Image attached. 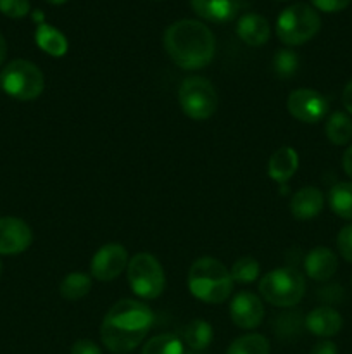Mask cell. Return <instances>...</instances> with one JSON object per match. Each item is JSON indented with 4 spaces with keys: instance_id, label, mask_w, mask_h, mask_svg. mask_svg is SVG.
Here are the masks:
<instances>
[{
    "instance_id": "obj_1",
    "label": "cell",
    "mask_w": 352,
    "mask_h": 354,
    "mask_svg": "<svg viewBox=\"0 0 352 354\" xmlns=\"http://www.w3.org/2000/svg\"><path fill=\"white\" fill-rule=\"evenodd\" d=\"M154 324V313L141 301L121 299L107 311L100 337L110 353H130L140 344Z\"/></svg>"
},
{
    "instance_id": "obj_2",
    "label": "cell",
    "mask_w": 352,
    "mask_h": 354,
    "mask_svg": "<svg viewBox=\"0 0 352 354\" xmlns=\"http://www.w3.org/2000/svg\"><path fill=\"white\" fill-rule=\"evenodd\" d=\"M162 41L171 61L190 71L206 68L216 54V38L200 21H176L166 30Z\"/></svg>"
},
{
    "instance_id": "obj_3",
    "label": "cell",
    "mask_w": 352,
    "mask_h": 354,
    "mask_svg": "<svg viewBox=\"0 0 352 354\" xmlns=\"http://www.w3.org/2000/svg\"><path fill=\"white\" fill-rule=\"evenodd\" d=\"M188 290L202 303L221 304L231 296L233 280L219 259L204 256L190 266Z\"/></svg>"
},
{
    "instance_id": "obj_4",
    "label": "cell",
    "mask_w": 352,
    "mask_h": 354,
    "mask_svg": "<svg viewBox=\"0 0 352 354\" xmlns=\"http://www.w3.org/2000/svg\"><path fill=\"white\" fill-rule=\"evenodd\" d=\"M259 292L271 306L293 308L306 294V280L292 266L273 270L259 280Z\"/></svg>"
},
{
    "instance_id": "obj_5",
    "label": "cell",
    "mask_w": 352,
    "mask_h": 354,
    "mask_svg": "<svg viewBox=\"0 0 352 354\" xmlns=\"http://www.w3.org/2000/svg\"><path fill=\"white\" fill-rule=\"evenodd\" d=\"M320 28V14L313 7L307 3H293L276 19V37L285 45L295 47L316 37Z\"/></svg>"
},
{
    "instance_id": "obj_6",
    "label": "cell",
    "mask_w": 352,
    "mask_h": 354,
    "mask_svg": "<svg viewBox=\"0 0 352 354\" xmlns=\"http://www.w3.org/2000/svg\"><path fill=\"white\" fill-rule=\"evenodd\" d=\"M0 86L12 99L35 100L43 92V73L33 62L16 59L10 61L0 73Z\"/></svg>"
},
{
    "instance_id": "obj_7",
    "label": "cell",
    "mask_w": 352,
    "mask_h": 354,
    "mask_svg": "<svg viewBox=\"0 0 352 354\" xmlns=\"http://www.w3.org/2000/svg\"><path fill=\"white\" fill-rule=\"evenodd\" d=\"M126 273L131 290L141 299H157L164 292V268L155 256L138 252L128 261Z\"/></svg>"
},
{
    "instance_id": "obj_8",
    "label": "cell",
    "mask_w": 352,
    "mask_h": 354,
    "mask_svg": "<svg viewBox=\"0 0 352 354\" xmlns=\"http://www.w3.org/2000/svg\"><path fill=\"white\" fill-rule=\"evenodd\" d=\"M178 102L190 120H209L217 109L216 88L204 76H190L179 85Z\"/></svg>"
},
{
    "instance_id": "obj_9",
    "label": "cell",
    "mask_w": 352,
    "mask_h": 354,
    "mask_svg": "<svg viewBox=\"0 0 352 354\" xmlns=\"http://www.w3.org/2000/svg\"><path fill=\"white\" fill-rule=\"evenodd\" d=\"M286 109L300 123L314 124L326 118L330 106L323 93L311 88H297L286 99Z\"/></svg>"
},
{
    "instance_id": "obj_10",
    "label": "cell",
    "mask_w": 352,
    "mask_h": 354,
    "mask_svg": "<svg viewBox=\"0 0 352 354\" xmlns=\"http://www.w3.org/2000/svg\"><path fill=\"white\" fill-rule=\"evenodd\" d=\"M128 252L121 244H106L93 254L90 263V275L100 282L117 279L128 266Z\"/></svg>"
},
{
    "instance_id": "obj_11",
    "label": "cell",
    "mask_w": 352,
    "mask_h": 354,
    "mask_svg": "<svg viewBox=\"0 0 352 354\" xmlns=\"http://www.w3.org/2000/svg\"><path fill=\"white\" fill-rule=\"evenodd\" d=\"M230 317L231 322L238 328L244 330H254L261 325L264 318V306L259 296L248 290H242L231 299L230 303Z\"/></svg>"
},
{
    "instance_id": "obj_12",
    "label": "cell",
    "mask_w": 352,
    "mask_h": 354,
    "mask_svg": "<svg viewBox=\"0 0 352 354\" xmlns=\"http://www.w3.org/2000/svg\"><path fill=\"white\" fill-rule=\"evenodd\" d=\"M33 242V232L26 221L14 216L0 218V254H19Z\"/></svg>"
},
{
    "instance_id": "obj_13",
    "label": "cell",
    "mask_w": 352,
    "mask_h": 354,
    "mask_svg": "<svg viewBox=\"0 0 352 354\" xmlns=\"http://www.w3.org/2000/svg\"><path fill=\"white\" fill-rule=\"evenodd\" d=\"M304 325L311 334L317 337H333L342 330L344 320L335 308L320 306L309 311V315L304 318Z\"/></svg>"
},
{
    "instance_id": "obj_14",
    "label": "cell",
    "mask_w": 352,
    "mask_h": 354,
    "mask_svg": "<svg viewBox=\"0 0 352 354\" xmlns=\"http://www.w3.org/2000/svg\"><path fill=\"white\" fill-rule=\"evenodd\" d=\"M337 268L338 259L335 252L323 245L307 252L306 259H304V270H306L307 277L316 282H328L335 275Z\"/></svg>"
},
{
    "instance_id": "obj_15",
    "label": "cell",
    "mask_w": 352,
    "mask_h": 354,
    "mask_svg": "<svg viewBox=\"0 0 352 354\" xmlns=\"http://www.w3.org/2000/svg\"><path fill=\"white\" fill-rule=\"evenodd\" d=\"M193 12L211 23H228L240 12L242 0H190Z\"/></svg>"
},
{
    "instance_id": "obj_16",
    "label": "cell",
    "mask_w": 352,
    "mask_h": 354,
    "mask_svg": "<svg viewBox=\"0 0 352 354\" xmlns=\"http://www.w3.org/2000/svg\"><path fill=\"white\" fill-rule=\"evenodd\" d=\"M324 196L316 187H304L297 190L290 199V211L293 218L300 221H309L323 211Z\"/></svg>"
},
{
    "instance_id": "obj_17",
    "label": "cell",
    "mask_w": 352,
    "mask_h": 354,
    "mask_svg": "<svg viewBox=\"0 0 352 354\" xmlns=\"http://www.w3.org/2000/svg\"><path fill=\"white\" fill-rule=\"evenodd\" d=\"M299 169V154L295 149L289 147H280L275 154L269 158L268 162V176L273 182L280 183L282 190H285V183L292 178Z\"/></svg>"
},
{
    "instance_id": "obj_18",
    "label": "cell",
    "mask_w": 352,
    "mask_h": 354,
    "mask_svg": "<svg viewBox=\"0 0 352 354\" xmlns=\"http://www.w3.org/2000/svg\"><path fill=\"white\" fill-rule=\"evenodd\" d=\"M237 35L244 44L251 45V47H261L269 40L271 26L264 16L251 12L240 17L237 24Z\"/></svg>"
},
{
    "instance_id": "obj_19",
    "label": "cell",
    "mask_w": 352,
    "mask_h": 354,
    "mask_svg": "<svg viewBox=\"0 0 352 354\" xmlns=\"http://www.w3.org/2000/svg\"><path fill=\"white\" fill-rule=\"evenodd\" d=\"M35 40L37 45L43 52L54 57H62L68 52V38L57 30V28L50 26L47 23H41L35 31Z\"/></svg>"
},
{
    "instance_id": "obj_20",
    "label": "cell",
    "mask_w": 352,
    "mask_h": 354,
    "mask_svg": "<svg viewBox=\"0 0 352 354\" xmlns=\"http://www.w3.org/2000/svg\"><path fill=\"white\" fill-rule=\"evenodd\" d=\"M324 133L333 145L349 144L352 140V120L349 118V114L342 113V111L331 113L324 124Z\"/></svg>"
},
{
    "instance_id": "obj_21",
    "label": "cell",
    "mask_w": 352,
    "mask_h": 354,
    "mask_svg": "<svg viewBox=\"0 0 352 354\" xmlns=\"http://www.w3.org/2000/svg\"><path fill=\"white\" fill-rule=\"evenodd\" d=\"M328 204L337 216L352 221V182H340L331 187Z\"/></svg>"
},
{
    "instance_id": "obj_22",
    "label": "cell",
    "mask_w": 352,
    "mask_h": 354,
    "mask_svg": "<svg viewBox=\"0 0 352 354\" xmlns=\"http://www.w3.org/2000/svg\"><path fill=\"white\" fill-rule=\"evenodd\" d=\"M183 339L185 344L193 351H204L209 348V344L214 339L213 327L204 320H193L183 330Z\"/></svg>"
},
{
    "instance_id": "obj_23",
    "label": "cell",
    "mask_w": 352,
    "mask_h": 354,
    "mask_svg": "<svg viewBox=\"0 0 352 354\" xmlns=\"http://www.w3.org/2000/svg\"><path fill=\"white\" fill-rule=\"evenodd\" d=\"M61 296L68 301H78L92 289V275L83 272H72L61 282Z\"/></svg>"
},
{
    "instance_id": "obj_24",
    "label": "cell",
    "mask_w": 352,
    "mask_h": 354,
    "mask_svg": "<svg viewBox=\"0 0 352 354\" xmlns=\"http://www.w3.org/2000/svg\"><path fill=\"white\" fill-rule=\"evenodd\" d=\"M271 346L269 341L261 334H245L235 339L228 348L226 354H269Z\"/></svg>"
},
{
    "instance_id": "obj_25",
    "label": "cell",
    "mask_w": 352,
    "mask_h": 354,
    "mask_svg": "<svg viewBox=\"0 0 352 354\" xmlns=\"http://www.w3.org/2000/svg\"><path fill=\"white\" fill-rule=\"evenodd\" d=\"M275 327L276 335L283 341H290V339H295L297 335L302 332L304 325L302 315L299 311H286V313L276 315V320L273 324Z\"/></svg>"
},
{
    "instance_id": "obj_26",
    "label": "cell",
    "mask_w": 352,
    "mask_h": 354,
    "mask_svg": "<svg viewBox=\"0 0 352 354\" xmlns=\"http://www.w3.org/2000/svg\"><path fill=\"white\" fill-rule=\"evenodd\" d=\"M141 354H183V342L175 334H159L148 339Z\"/></svg>"
},
{
    "instance_id": "obj_27",
    "label": "cell",
    "mask_w": 352,
    "mask_h": 354,
    "mask_svg": "<svg viewBox=\"0 0 352 354\" xmlns=\"http://www.w3.org/2000/svg\"><path fill=\"white\" fill-rule=\"evenodd\" d=\"M259 273H261V266L251 256H245L235 261V265L231 266V280L238 283H252L259 279Z\"/></svg>"
},
{
    "instance_id": "obj_28",
    "label": "cell",
    "mask_w": 352,
    "mask_h": 354,
    "mask_svg": "<svg viewBox=\"0 0 352 354\" xmlns=\"http://www.w3.org/2000/svg\"><path fill=\"white\" fill-rule=\"evenodd\" d=\"M273 69L280 78H290L299 69V55L290 48H282L273 57Z\"/></svg>"
},
{
    "instance_id": "obj_29",
    "label": "cell",
    "mask_w": 352,
    "mask_h": 354,
    "mask_svg": "<svg viewBox=\"0 0 352 354\" xmlns=\"http://www.w3.org/2000/svg\"><path fill=\"white\" fill-rule=\"evenodd\" d=\"M0 12L10 19H21L30 12V0H0Z\"/></svg>"
},
{
    "instance_id": "obj_30",
    "label": "cell",
    "mask_w": 352,
    "mask_h": 354,
    "mask_svg": "<svg viewBox=\"0 0 352 354\" xmlns=\"http://www.w3.org/2000/svg\"><path fill=\"white\" fill-rule=\"evenodd\" d=\"M337 248L342 258L352 265V223L342 228L337 237Z\"/></svg>"
},
{
    "instance_id": "obj_31",
    "label": "cell",
    "mask_w": 352,
    "mask_h": 354,
    "mask_svg": "<svg viewBox=\"0 0 352 354\" xmlns=\"http://www.w3.org/2000/svg\"><path fill=\"white\" fill-rule=\"evenodd\" d=\"M351 0H311L316 9L323 10V12H338V10H344L349 6Z\"/></svg>"
},
{
    "instance_id": "obj_32",
    "label": "cell",
    "mask_w": 352,
    "mask_h": 354,
    "mask_svg": "<svg viewBox=\"0 0 352 354\" xmlns=\"http://www.w3.org/2000/svg\"><path fill=\"white\" fill-rule=\"evenodd\" d=\"M71 354H102L99 346L90 339H79L72 344Z\"/></svg>"
},
{
    "instance_id": "obj_33",
    "label": "cell",
    "mask_w": 352,
    "mask_h": 354,
    "mask_svg": "<svg viewBox=\"0 0 352 354\" xmlns=\"http://www.w3.org/2000/svg\"><path fill=\"white\" fill-rule=\"evenodd\" d=\"M320 296L323 297V301H326L328 304H338V301L344 297V292H342L340 286H330V287H323Z\"/></svg>"
},
{
    "instance_id": "obj_34",
    "label": "cell",
    "mask_w": 352,
    "mask_h": 354,
    "mask_svg": "<svg viewBox=\"0 0 352 354\" xmlns=\"http://www.w3.org/2000/svg\"><path fill=\"white\" fill-rule=\"evenodd\" d=\"M309 354H338L337 346L331 341H320L317 344H314V348L311 349Z\"/></svg>"
},
{
    "instance_id": "obj_35",
    "label": "cell",
    "mask_w": 352,
    "mask_h": 354,
    "mask_svg": "<svg viewBox=\"0 0 352 354\" xmlns=\"http://www.w3.org/2000/svg\"><path fill=\"white\" fill-rule=\"evenodd\" d=\"M342 104L347 109V113L352 114V78L349 80V83L344 88V93H342Z\"/></svg>"
},
{
    "instance_id": "obj_36",
    "label": "cell",
    "mask_w": 352,
    "mask_h": 354,
    "mask_svg": "<svg viewBox=\"0 0 352 354\" xmlns=\"http://www.w3.org/2000/svg\"><path fill=\"white\" fill-rule=\"evenodd\" d=\"M342 168H344L345 175L352 178V145L342 156Z\"/></svg>"
},
{
    "instance_id": "obj_37",
    "label": "cell",
    "mask_w": 352,
    "mask_h": 354,
    "mask_svg": "<svg viewBox=\"0 0 352 354\" xmlns=\"http://www.w3.org/2000/svg\"><path fill=\"white\" fill-rule=\"evenodd\" d=\"M6 57H7V44H6V38L0 35V66L3 64Z\"/></svg>"
},
{
    "instance_id": "obj_38",
    "label": "cell",
    "mask_w": 352,
    "mask_h": 354,
    "mask_svg": "<svg viewBox=\"0 0 352 354\" xmlns=\"http://www.w3.org/2000/svg\"><path fill=\"white\" fill-rule=\"evenodd\" d=\"M48 3H52V6H62V3H66L68 0H47Z\"/></svg>"
},
{
    "instance_id": "obj_39",
    "label": "cell",
    "mask_w": 352,
    "mask_h": 354,
    "mask_svg": "<svg viewBox=\"0 0 352 354\" xmlns=\"http://www.w3.org/2000/svg\"><path fill=\"white\" fill-rule=\"evenodd\" d=\"M0 275H2V261H0Z\"/></svg>"
},
{
    "instance_id": "obj_40",
    "label": "cell",
    "mask_w": 352,
    "mask_h": 354,
    "mask_svg": "<svg viewBox=\"0 0 352 354\" xmlns=\"http://www.w3.org/2000/svg\"><path fill=\"white\" fill-rule=\"evenodd\" d=\"M351 289H352V280H351Z\"/></svg>"
}]
</instances>
